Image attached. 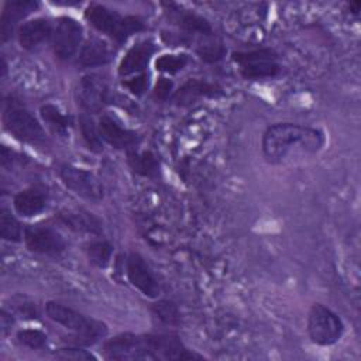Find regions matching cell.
<instances>
[{
    "mask_svg": "<svg viewBox=\"0 0 361 361\" xmlns=\"http://www.w3.org/2000/svg\"><path fill=\"white\" fill-rule=\"evenodd\" d=\"M324 144L323 133L309 126L278 123L262 135V152L269 161H281L292 154H313Z\"/></svg>",
    "mask_w": 361,
    "mask_h": 361,
    "instance_id": "1",
    "label": "cell"
},
{
    "mask_svg": "<svg viewBox=\"0 0 361 361\" xmlns=\"http://www.w3.org/2000/svg\"><path fill=\"white\" fill-rule=\"evenodd\" d=\"M45 310L51 320L73 331L76 337L80 340V343H85V344L94 343L96 340L104 337L107 333V327L104 323L94 320L92 317H86L85 314L62 303L48 302L45 306Z\"/></svg>",
    "mask_w": 361,
    "mask_h": 361,
    "instance_id": "2",
    "label": "cell"
},
{
    "mask_svg": "<svg viewBox=\"0 0 361 361\" xmlns=\"http://www.w3.org/2000/svg\"><path fill=\"white\" fill-rule=\"evenodd\" d=\"M86 20L97 31L107 34L117 42L126 41L131 34L142 31L144 23L137 17H121L118 13L100 4H90L85 11Z\"/></svg>",
    "mask_w": 361,
    "mask_h": 361,
    "instance_id": "3",
    "label": "cell"
},
{
    "mask_svg": "<svg viewBox=\"0 0 361 361\" xmlns=\"http://www.w3.org/2000/svg\"><path fill=\"white\" fill-rule=\"evenodd\" d=\"M6 130L17 140L28 144H42L45 131L38 120L18 102H8L3 111Z\"/></svg>",
    "mask_w": 361,
    "mask_h": 361,
    "instance_id": "4",
    "label": "cell"
},
{
    "mask_svg": "<svg viewBox=\"0 0 361 361\" xmlns=\"http://www.w3.org/2000/svg\"><path fill=\"white\" fill-rule=\"evenodd\" d=\"M104 354L109 360L118 361L154 360L149 334H118L104 343Z\"/></svg>",
    "mask_w": 361,
    "mask_h": 361,
    "instance_id": "5",
    "label": "cell"
},
{
    "mask_svg": "<svg viewBox=\"0 0 361 361\" xmlns=\"http://www.w3.org/2000/svg\"><path fill=\"white\" fill-rule=\"evenodd\" d=\"M343 330V322L333 310L320 303L312 306L307 319V331L313 343L331 345L340 340Z\"/></svg>",
    "mask_w": 361,
    "mask_h": 361,
    "instance_id": "6",
    "label": "cell"
},
{
    "mask_svg": "<svg viewBox=\"0 0 361 361\" xmlns=\"http://www.w3.org/2000/svg\"><path fill=\"white\" fill-rule=\"evenodd\" d=\"M233 59L240 65V72L245 79L274 78L281 71L279 65L276 63V54L268 48L248 52H234Z\"/></svg>",
    "mask_w": 361,
    "mask_h": 361,
    "instance_id": "7",
    "label": "cell"
},
{
    "mask_svg": "<svg viewBox=\"0 0 361 361\" xmlns=\"http://www.w3.org/2000/svg\"><path fill=\"white\" fill-rule=\"evenodd\" d=\"M75 97L78 106L86 113L100 111L109 102L110 90L107 82L99 75H85L79 79Z\"/></svg>",
    "mask_w": 361,
    "mask_h": 361,
    "instance_id": "8",
    "label": "cell"
},
{
    "mask_svg": "<svg viewBox=\"0 0 361 361\" xmlns=\"http://www.w3.org/2000/svg\"><path fill=\"white\" fill-rule=\"evenodd\" d=\"M59 176L63 185L75 195L90 202H99L103 199V185L92 172L65 164L59 168Z\"/></svg>",
    "mask_w": 361,
    "mask_h": 361,
    "instance_id": "9",
    "label": "cell"
},
{
    "mask_svg": "<svg viewBox=\"0 0 361 361\" xmlns=\"http://www.w3.org/2000/svg\"><path fill=\"white\" fill-rule=\"evenodd\" d=\"M82 25L71 17H61L52 34L54 52L59 59L72 58L82 42Z\"/></svg>",
    "mask_w": 361,
    "mask_h": 361,
    "instance_id": "10",
    "label": "cell"
},
{
    "mask_svg": "<svg viewBox=\"0 0 361 361\" xmlns=\"http://www.w3.org/2000/svg\"><path fill=\"white\" fill-rule=\"evenodd\" d=\"M24 241L30 251L45 255H58L66 245L56 230L45 226H28L24 230Z\"/></svg>",
    "mask_w": 361,
    "mask_h": 361,
    "instance_id": "11",
    "label": "cell"
},
{
    "mask_svg": "<svg viewBox=\"0 0 361 361\" xmlns=\"http://www.w3.org/2000/svg\"><path fill=\"white\" fill-rule=\"evenodd\" d=\"M126 269L130 283L135 286L142 295L148 298H157L159 295V285L140 254L131 252L128 255Z\"/></svg>",
    "mask_w": 361,
    "mask_h": 361,
    "instance_id": "12",
    "label": "cell"
},
{
    "mask_svg": "<svg viewBox=\"0 0 361 361\" xmlns=\"http://www.w3.org/2000/svg\"><path fill=\"white\" fill-rule=\"evenodd\" d=\"M155 45L151 39H144L133 45L118 65V75L128 76L141 72L147 68L151 55L154 54Z\"/></svg>",
    "mask_w": 361,
    "mask_h": 361,
    "instance_id": "13",
    "label": "cell"
},
{
    "mask_svg": "<svg viewBox=\"0 0 361 361\" xmlns=\"http://www.w3.org/2000/svg\"><path fill=\"white\" fill-rule=\"evenodd\" d=\"M97 128L102 140H104L107 144H110L114 148H118V149L130 148L138 142V137L135 133L127 128H123L116 120H113L109 116L100 117Z\"/></svg>",
    "mask_w": 361,
    "mask_h": 361,
    "instance_id": "14",
    "label": "cell"
},
{
    "mask_svg": "<svg viewBox=\"0 0 361 361\" xmlns=\"http://www.w3.org/2000/svg\"><path fill=\"white\" fill-rule=\"evenodd\" d=\"M38 7L37 1L32 0H11L4 4L3 13H1V24H0V32H1V41H6L11 37L13 30L16 24L34 11Z\"/></svg>",
    "mask_w": 361,
    "mask_h": 361,
    "instance_id": "15",
    "label": "cell"
},
{
    "mask_svg": "<svg viewBox=\"0 0 361 361\" xmlns=\"http://www.w3.org/2000/svg\"><path fill=\"white\" fill-rule=\"evenodd\" d=\"M219 94H221V89L217 85L199 79H190L175 92L173 102L179 106H186L202 97H216Z\"/></svg>",
    "mask_w": 361,
    "mask_h": 361,
    "instance_id": "16",
    "label": "cell"
},
{
    "mask_svg": "<svg viewBox=\"0 0 361 361\" xmlns=\"http://www.w3.org/2000/svg\"><path fill=\"white\" fill-rule=\"evenodd\" d=\"M51 23L47 18H34L18 30V42L24 49H35L52 35Z\"/></svg>",
    "mask_w": 361,
    "mask_h": 361,
    "instance_id": "17",
    "label": "cell"
},
{
    "mask_svg": "<svg viewBox=\"0 0 361 361\" xmlns=\"http://www.w3.org/2000/svg\"><path fill=\"white\" fill-rule=\"evenodd\" d=\"M111 58L110 45L102 38H90L85 42L79 52L78 63L82 68H93L104 65Z\"/></svg>",
    "mask_w": 361,
    "mask_h": 361,
    "instance_id": "18",
    "label": "cell"
},
{
    "mask_svg": "<svg viewBox=\"0 0 361 361\" xmlns=\"http://www.w3.org/2000/svg\"><path fill=\"white\" fill-rule=\"evenodd\" d=\"M14 210L23 217L39 214L47 206V196L37 188H30L18 192L13 200Z\"/></svg>",
    "mask_w": 361,
    "mask_h": 361,
    "instance_id": "19",
    "label": "cell"
},
{
    "mask_svg": "<svg viewBox=\"0 0 361 361\" xmlns=\"http://www.w3.org/2000/svg\"><path fill=\"white\" fill-rule=\"evenodd\" d=\"M59 219L63 224L75 231L100 234L103 228L100 220L86 210H66L59 214Z\"/></svg>",
    "mask_w": 361,
    "mask_h": 361,
    "instance_id": "20",
    "label": "cell"
},
{
    "mask_svg": "<svg viewBox=\"0 0 361 361\" xmlns=\"http://www.w3.org/2000/svg\"><path fill=\"white\" fill-rule=\"evenodd\" d=\"M42 120L49 127V130L59 135V137H68L69 130L72 127V117L63 114L56 106L54 104H44L39 110Z\"/></svg>",
    "mask_w": 361,
    "mask_h": 361,
    "instance_id": "21",
    "label": "cell"
},
{
    "mask_svg": "<svg viewBox=\"0 0 361 361\" xmlns=\"http://www.w3.org/2000/svg\"><path fill=\"white\" fill-rule=\"evenodd\" d=\"M172 20L175 21L176 25H179L183 31L189 34H200V35H210L212 34V27L209 21L195 13L189 11H175Z\"/></svg>",
    "mask_w": 361,
    "mask_h": 361,
    "instance_id": "22",
    "label": "cell"
},
{
    "mask_svg": "<svg viewBox=\"0 0 361 361\" xmlns=\"http://www.w3.org/2000/svg\"><path fill=\"white\" fill-rule=\"evenodd\" d=\"M128 164L134 172L142 176H155L159 169V164L157 157L149 151L128 152Z\"/></svg>",
    "mask_w": 361,
    "mask_h": 361,
    "instance_id": "23",
    "label": "cell"
},
{
    "mask_svg": "<svg viewBox=\"0 0 361 361\" xmlns=\"http://www.w3.org/2000/svg\"><path fill=\"white\" fill-rule=\"evenodd\" d=\"M79 126H80V133H82L86 147L92 152H96V154L102 152L103 151V140H102L99 128L96 127L92 117L89 114L83 113L79 117Z\"/></svg>",
    "mask_w": 361,
    "mask_h": 361,
    "instance_id": "24",
    "label": "cell"
},
{
    "mask_svg": "<svg viewBox=\"0 0 361 361\" xmlns=\"http://www.w3.org/2000/svg\"><path fill=\"white\" fill-rule=\"evenodd\" d=\"M86 252L92 264H94L99 268H106L111 259L113 248L107 241L97 240L87 244Z\"/></svg>",
    "mask_w": 361,
    "mask_h": 361,
    "instance_id": "25",
    "label": "cell"
},
{
    "mask_svg": "<svg viewBox=\"0 0 361 361\" xmlns=\"http://www.w3.org/2000/svg\"><path fill=\"white\" fill-rule=\"evenodd\" d=\"M0 235L3 240L7 241H20L23 235V230L20 223L16 220V217L7 210H0Z\"/></svg>",
    "mask_w": 361,
    "mask_h": 361,
    "instance_id": "26",
    "label": "cell"
},
{
    "mask_svg": "<svg viewBox=\"0 0 361 361\" xmlns=\"http://www.w3.org/2000/svg\"><path fill=\"white\" fill-rule=\"evenodd\" d=\"M17 340L32 350L42 348L47 344V334L37 329H23L17 333Z\"/></svg>",
    "mask_w": 361,
    "mask_h": 361,
    "instance_id": "27",
    "label": "cell"
},
{
    "mask_svg": "<svg viewBox=\"0 0 361 361\" xmlns=\"http://www.w3.org/2000/svg\"><path fill=\"white\" fill-rule=\"evenodd\" d=\"M188 63L186 55H162L155 61L157 71L166 72V73H176L178 71L183 69Z\"/></svg>",
    "mask_w": 361,
    "mask_h": 361,
    "instance_id": "28",
    "label": "cell"
},
{
    "mask_svg": "<svg viewBox=\"0 0 361 361\" xmlns=\"http://www.w3.org/2000/svg\"><path fill=\"white\" fill-rule=\"evenodd\" d=\"M157 317H159L166 324H178L180 320V314L178 307L168 300H161L154 305L152 307Z\"/></svg>",
    "mask_w": 361,
    "mask_h": 361,
    "instance_id": "29",
    "label": "cell"
},
{
    "mask_svg": "<svg viewBox=\"0 0 361 361\" xmlns=\"http://www.w3.org/2000/svg\"><path fill=\"white\" fill-rule=\"evenodd\" d=\"M226 49L220 41H204L197 47L199 56L206 62H216L223 58Z\"/></svg>",
    "mask_w": 361,
    "mask_h": 361,
    "instance_id": "30",
    "label": "cell"
},
{
    "mask_svg": "<svg viewBox=\"0 0 361 361\" xmlns=\"http://www.w3.org/2000/svg\"><path fill=\"white\" fill-rule=\"evenodd\" d=\"M55 357L56 358H61V360H94L96 357L93 354H90L89 351L86 350H82V348H61L58 353H55Z\"/></svg>",
    "mask_w": 361,
    "mask_h": 361,
    "instance_id": "31",
    "label": "cell"
},
{
    "mask_svg": "<svg viewBox=\"0 0 361 361\" xmlns=\"http://www.w3.org/2000/svg\"><path fill=\"white\" fill-rule=\"evenodd\" d=\"M172 86H173L172 80H169L166 78H159L155 83V87H154L155 97L159 99V100H165L169 96L171 90H172Z\"/></svg>",
    "mask_w": 361,
    "mask_h": 361,
    "instance_id": "32",
    "label": "cell"
},
{
    "mask_svg": "<svg viewBox=\"0 0 361 361\" xmlns=\"http://www.w3.org/2000/svg\"><path fill=\"white\" fill-rule=\"evenodd\" d=\"M147 85H148V80H147V76L145 75H140L128 82H126V86L134 93V94H141L145 89H147Z\"/></svg>",
    "mask_w": 361,
    "mask_h": 361,
    "instance_id": "33",
    "label": "cell"
},
{
    "mask_svg": "<svg viewBox=\"0 0 361 361\" xmlns=\"http://www.w3.org/2000/svg\"><path fill=\"white\" fill-rule=\"evenodd\" d=\"M14 307H16V310H17V313L18 314H23V317H35V314H37V312H35V306L32 305V303H30V302H25V300H23V302H17L16 305H14Z\"/></svg>",
    "mask_w": 361,
    "mask_h": 361,
    "instance_id": "34",
    "label": "cell"
},
{
    "mask_svg": "<svg viewBox=\"0 0 361 361\" xmlns=\"http://www.w3.org/2000/svg\"><path fill=\"white\" fill-rule=\"evenodd\" d=\"M0 319H1V330H3V333H6L7 329H10L13 324V316L8 314L6 310H3Z\"/></svg>",
    "mask_w": 361,
    "mask_h": 361,
    "instance_id": "35",
    "label": "cell"
}]
</instances>
